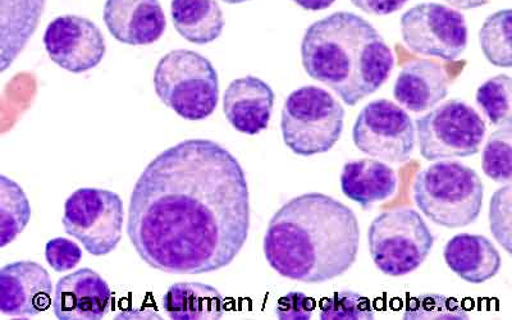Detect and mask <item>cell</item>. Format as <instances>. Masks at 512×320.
Masks as SVG:
<instances>
[{
  "instance_id": "18",
  "label": "cell",
  "mask_w": 512,
  "mask_h": 320,
  "mask_svg": "<svg viewBox=\"0 0 512 320\" xmlns=\"http://www.w3.org/2000/svg\"><path fill=\"white\" fill-rule=\"evenodd\" d=\"M452 272L473 285L492 280L501 269V255L484 236L460 233L452 237L443 251Z\"/></svg>"
},
{
  "instance_id": "15",
  "label": "cell",
  "mask_w": 512,
  "mask_h": 320,
  "mask_svg": "<svg viewBox=\"0 0 512 320\" xmlns=\"http://www.w3.org/2000/svg\"><path fill=\"white\" fill-rule=\"evenodd\" d=\"M103 18L114 39L134 47L155 43L167 27L159 0H107Z\"/></svg>"
},
{
  "instance_id": "9",
  "label": "cell",
  "mask_w": 512,
  "mask_h": 320,
  "mask_svg": "<svg viewBox=\"0 0 512 320\" xmlns=\"http://www.w3.org/2000/svg\"><path fill=\"white\" fill-rule=\"evenodd\" d=\"M125 208L121 196L103 189H79L64 204V231L94 256L111 254L122 240Z\"/></svg>"
},
{
  "instance_id": "23",
  "label": "cell",
  "mask_w": 512,
  "mask_h": 320,
  "mask_svg": "<svg viewBox=\"0 0 512 320\" xmlns=\"http://www.w3.org/2000/svg\"><path fill=\"white\" fill-rule=\"evenodd\" d=\"M31 219L30 201L24 189L6 176L0 175V249L25 231Z\"/></svg>"
},
{
  "instance_id": "11",
  "label": "cell",
  "mask_w": 512,
  "mask_h": 320,
  "mask_svg": "<svg viewBox=\"0 0 512 320\" xmlns=\"http://www.w3.org/2000/svg\"><path fill=\"white\" fill-rule=\"evenodd\" d=\"M415 134L409 114L387 99L365 105L352 128V140L360 152L390 163L413 157Z\"/></svg>"
},
{
  "instance_id": "4",
  "label": "cell",
  "mask_w": 512,
  "mask_h": 320,
  "mask_svg": "<svg viewBox=\"0 0 512 320\" xmlns=\"http://www.w3.org/2000/svg\"><path fill=\"white\" fill-rule=\"evenodd\" d=\"M484 185L474 169L456 160H441L419 172L414 200L425 217L438 226L461 228L477 221Z\"/></svg>"
},
{
  "instance_id": "6",
  "label": "cell",
  "mask_w": 512,
  "mask_h": 320,
  "mask_svg": "<svg viewBox=\"0 0 512 320\" xmlns=\"http://www.w3.org/2000/svg\"><path fill=\"white\" fill-rule=\"evenodd\" d=\"M345 109L318 86L291 93L282 109L283 141L300 157L329 152L344 131Z\"/></svg>"
},
{
  "instance_id": "20",
  "label": "cell",
  "mask_w": 512,
  "mask_h": 320,
  "mask_svg": "<svg viewBox=\"0 0 512 320\" xmlns=\"http://www.w3.org/2000/svg\"><path fill=\"white\" fill-rule=\"evenodd\" d=\"M341 189L346 198L367 210L395 194L396 172L381 160H354L342 169Z\"/></svg>"
},
{
  "instance_id": "13",
  "label": "cell",
  "mask_w": 512,
  "mask_h": 320,
  "mask_svg": "<svg viewBox=\"0 0 512 320\" xmlns=\"http://www.w3.org/2000/svg\"><path fill=\"white\" fill-rule=\"evenodd\" d=\"M53 282L47 269L35 262H16L0 269V313L31 318L52 305Z\"/></svg>"
},
{
  "instance_id": "22",
  "label": "cell",
  "mask_w": 512,
  "mask_h": 320,
  "mask_svg": "<svg viewBox=\"0 0 512 320\" xmlns=\"http://www.w3.org/2000/svg\"><path fill=\"white\" fill-rule=\"evenodd\" d=\"M171 9L176 31L190 43L205 45L222 35L226 22L216 0H172Z\"/></svg>"
},
{
  "instance_id": "12",
  "label": "cell",
  "mask_w": 512,
  "mask_h": 320,
  "mask_svg": "<svg viewBox=\"0 0 512 320\" xmlns=\"http://www.w3.org/2000/svg\"><path fill=\"white\" fill-rule=\"evenodd\" d=\"M43 41L50 59L71 73L93 70L107 52L102 30L80 16L57 17L45 30Z\"/></svg>"
},
{
  "instance_id": "28",
  "label": "cell",
  "mask_w": 512,
  "mask_h": 320,
  "mask_svg": "<svg viewBox=\"0 0 512 320\" xmlns=\"http://www.w3.org/2000/svg\"><path fill=\"white\" fill-rule=\"evenodd\" d=\"M319 317L322 320H373L374 310L367 297L342 291L322 301Z\"/></svg>"
},
{
  "instance_id": "32",
  "label": "cell",
  "mask_w": 512,
  "mask_h": 320,
  "mask_svg": "<svg viewBox=\"0 0 512 320\" xmlns=\"http://www.w3.org/2000/svg\"><path fill=\"white\" fill-rule=\"evenodd\" d=\"M408 2L409 0H351V3L360 11L373 16L392 15L404 8Z\"/></svg>"
},
{
  "instance_id": "7",
  "label": "cell",
  "mask_w": 512,
  "mask_h": 320,
  "mask_svg": "<svg viewBox=\"0 0 512 320\" xmlns=\"http://www.w3.org/2000/svg\"><path fill=\"white\" fill-rule=\"evenodd\" d=\"M370 255L379 271L402 277L416 271L431 254L434 237L416 210L382 213L368 231Z\"/></svg>"
},
{
  "instance_id": "8",
  "label": "cell",
  "mask_w": 512,
  "mask_h": 320,
  "mask_svg": "<svg viewBox=\"0 0 512 320\" xmlns=\"http://www.w3.org/2000/svg\"><path fill=\"white\" fill-rule=\"evenodd\" d=\"M420 154L425 160L468 158L478 154L487 126L463 100L452 99L416 121Z\"/></svg>"
},
{
  "instance_id": "27",
  "label": "cell",
  "mask_w": 512,
  "mask_h": 320,
  "mask_svg": "<svg viewBox=\"0 0 512 320\" xmlns=\"http://www.w3.org/2000/svg\"><path fill=\"white\" fill-rule=\"evenodd\" d=\"M405 320H468L469 313L459 301L437 294L414 297L404 313Z\"/></svg>"
},
{
  "instance_id": "25",
  "label": "cell",
  "mask_w": 512,
  "mask_h": 320,
  "mask_svg": "<svg viewBox=\"0 0 512 320\" xmlns=\"http://www.w3.org/2000/svg\"><path fill=\"white\" fill-rule=\"evenodd\" d=\"M511 85L510 76L498 75L479 86L477 104L492 125H511Z\"/></svg>"
},
{
  "instance_id": "29",
  "label": "cell",
  "mask_w": 512,
  "mask_h": 320,
  "mask_svg": "<svg viewBox=\"0 0 512 320\" xmlns=\"http://www.w3.org/2000/svg\"><path fill=\"white\" fill-rule=\"evenodd\" d=\"M511 184L498 190L489 207V223L495 239L511 253Z\"/></svg>"
},
{
  "instance_id": "19",
  "label": "cell",
  "mask_w": 512,
  "mask_h": 320,
  "mask_svg": "<svg viewBox=\"0 0 512 320\" xmlns=\"http://www.w3.org/2000/svg\"><path fill=\"white\" fill-rule=\"evenodd\" d=\"M47 0H0V75L6 72L40 24Z\"/></svg>"
},
{
  "instance_id": "10",
  "label": "cell",
  "mask_w": 512,
  "mask_h": 320,
  "mask_svg": "<svg viewBox=\"0 0 512 320\" xmlns=\"http://www.w3.org/2000/svg\"><path fill=\"white\" fill-rule=\"evenodd\" d=\"M406 48L424 57L452 62L468 47V25L463 13L438 3H422L401 17Z\"/></svg>"
},
{
  "instance_id": "26",
  "label": "cell",
  "mask_w": 512,
  "mask_h": 320,
  "mask_svg": "<svg viewBox=\"0 0 512 320\" xmlns=\"http://www.w3.org/2000/svg\"><path fill=\"white\" fill-rule=\"evenodd\" d=\"M483 172L498 184H511L512 178V128H498L483 150Z\"/></svg>"
},
{
  "instance_id": "21",
  "label": "cell",
  "mask_w": 512,
  "mask_h": 320,
  "mask_svg": "<svg viewBox=\"0 0 512 320\" xmlns=\"http://www.w3.org/2000/svg\"><path fill=\"white\" fill-rule=\"evenodd\" d=\"M163 308L172 320H219L224 315L222 295L198 282H178L169 287Z\"/></svg>"
},
{
  "instance_id": "2",
  "label": "cell",
  "mask_w": 512,
  "mask_h": 320,
  "mask_svg": "<svg viewBox=\"0 0 512 320\" xmlns=\"http://www.w3.org/2000/svg\"><path fill=\"white\" fill-rule=\"evenodd\" d=\"M359 242L355 213L331 196L312 192L274 214L264 236V255L288 280L323 283L349 271Z\"/></svg>"
},
{
  "instance_id": "33",
  "label": "cell",
  "mask_w": 512,
  "mask_h": 320,
  "mask_svg": "<svg viewBox=\"0 0 512 320\" xmlns=\"http://www.w3.org/2000/svg\"><path fill=\"white\" fill-rule=\"evenodd\" d=\"M292 2L304 8L305 11L317 12L332 7L336 0H292Z\"/></svg>"
},
{
  "instance_id": "14",
  "label": "cell",
  "mask_w": 512,
  "mask_h": 320,
  "mask_svg": "<svg viewBox=\"0 0 512 320\" xmlns=\"http://www.w3.org/2000/svg\"><path fill=\"white\" fill-rule=\"evenodd\" d=\"M111 297V288L102 276L82 268L58 281L54 314L59 320H100L108 312Z\"/></svg>"
},
{
  "instance_id": "5",
  "label": "cell",
  "mask_w": 512,
  "mask_h": 320,
  "mask_svg": "<svg viewBox=\"0 0 512 320\" xmlns=\"http://www.w3.org/2000/svg\"><path fill=\"white\" fill-rule=\"evenodd\" d=\"M154 88L162 103L187 121L212 116L219 102L216 68L192 50H173L160 59L154 72Z\"/></svg>"
},
{
  "instance_id": "1",
  "label": "cell",
  "mask_w": 512,
  "mask_h": 320,
  "mask_svg": "<svg viewBox=\"0 0 512 320\" xmlns=\"http://www.w3.org/2000/svg\"><path fill=\"white\" fill-rule=\"evenodd\" d=\"M250 228L248 181L239 160L210 140L159 154L132 191L128 237L149 267L203 274L230 265Z\"/></svg>"
},
{
  "instance_id": "34",
  "label": "cell",
  "mask_w": 512,
  "mask_h": 320,
  "mask_svg": "<svg viewBox=\"0 0 512 320\" xmlns=\"http://www.w3.org/2000/svg\"><path fill=\"white\" fill-rule=\"evenodd\" d=\"M445 2L457 9H474L486 6L491 0H445Z\"/></svg>"
},
{
  "instance_id": "17",
  "label": "cell",
  "mask_w": 512,
  "mask_h": 320,
  "mask_svg": "<svg viewBox=\"0 0 512 320\" xmlns=\"http://www.w3.org/2000/svg\"><path fill=\"white\" fill-rule=\"evenodd\" d=\"M450 84L445 66L432 59H413L404 64L397 76L393 96L409 111L423 113L446 98Z\"/></svg>"
},
{
  "instance_id": "16",
  "label": "cell",
  "mask_w": 512,
  "mask_h": 320,
  "mask_svg": "<svg viewBox=\"0 0 512 320\" xmlns=\"http://www.w3.org/2000/svg\"><path fill=\"white\" fill-rule=\"evenodd\" d=\"M273 105L271 86L254 76L232 81L223 96V112L228 122L241 134L250 136L268 127Z\"/></svg>"
},
{
  "instance_id": "31",
  "label": "cell",
  "mask_w": 512,
  "mask_h": 320,
  "mask_svg": "<svg viewBox=\"0 0 512 320\" xmlns=\"http://www.w3.org/2000/svg\"><path fill=\"white\" fill-rule=\"evenodd\" d=\"M315 303L303 292H290L276 305V314L281 320H310L314 313Z\"/></svg>"
},
{
  "instance_id": "24",
  "label": "cell",
  "mask_w": 512,
  "mask_h": 320,
  "mask_svg": "<svg viewBox=\"0 0 512 320\" xmlns=\"http://www.w3.org/2000/svg\"><path fill=\"white\" fill-rule=\"evenodd\" d=\"M511 9H504L489 16L479 31L480 47L484 57L493 66L510 68L511 50Z\"/></svg>"
},
{
  "instance_id": "3",
  "label": "cell",
  "mask_w": 512,
  "mask_h": 320,
  "mask_svg": "<svg viewBox=\"0 0 512 320\" xmlns=\"http://www.w3.org/2000/svg\"><path fill=\"white\" fill-rule=\"evenodd\" d=\"M304 70L355 107L376 93L395 67L392 50L365 18L337 12L315 22L301 43Z\"/></svg>"
},
{
  "instance_id": "30",
  "label": "cell",
  "mask_w": 512,
  "mask_h": 320,
  "mask_svg": "<svg viewBox=\"0 0 512 320\" xmlns=\"http://www.w3.org/2000/svg\"><path fill=\"white\" fill-rule=\"evenodd\" d=\"M45 259L58 273L70 271L79 265L82 259V250L75 242L57 237L50 240L45 246Z\"/></svg>"
},
{
  "instance_id": "35",
  "label": "cell",
  "mask_w": 512,
  "mask_h": 320,
  "mask_svg": "<svg viewBox=\"0 0 512 320\" xmlns=\"http://www.w3.org/2000/svg\"><path fill=\"white\" fill-rule=\"evenodd\" d=\"M222 2L228 3V4H241V3L249 2V0H222Z\"/></svg>"
}]
</instances>
